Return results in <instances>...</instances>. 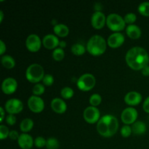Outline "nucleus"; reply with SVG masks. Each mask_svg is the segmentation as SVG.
I'll return each instance as SVG.
<instances>
[{"label": "nucleus", "mask_w": 149, "mask_h": 149, "mask_svg": "<svg viewBox=\"0 0 149 149\" xmlns=\"http://www.w3.org/2000/svg\"><path fill=\"white\" fill-rule=\"evenodd\" d=\"M125 60L128 66L135 71H139L148 65L149 55L144 48L134 47L127 51Z\"/></svg>", "instance_id": "obj_1"}, {"label": "nucleus", "mask_w": 149, "mask_h": 149, "mask_svg": "<svg viewBox=\"0 0 149 149\" xmlns=\"http://www.w3.org/2000/svg\"><path fill=\"white\" fill-rule=\"evenodd\" d=\"M119 128V122L113 115L107 114L100 117L97 123V131L101 136L110 138L116 133Z\"/></svg>", "instance_id": "obj_2"}, {"label": "nucleus", "mask_w": 149, "mask_h": 149, "mask_svg": "<svg viewBox=\"0 0 149 149\" xmlns=\"http://www.w3.org/2000/svg\"><path fill=\"white\" fill-rule=\"evenodd\" d=\"M107 42L103 36L94 35L89 39L87 44V52L94 56L101 55L106 52Z\"/></svg>", "instance_id": "obj_3"}, {"label": "nucleus", "mask_w": 149, "mask_h": 149, "mask_svg": "<svg viewBox=\"0 0 149 149\" xmlns=\"http://www.w3.org/2000/svg\"><path fill=\"white\" fill-rule=\"evenodd\" d=\"M45 77V71L40 64L33 63L26 71V77L31 83H39Z\"/></svg>", "instance_id": "obj_4"}, {"label": "nucleus", "mask_w": 149, "mask_h": 149, "mask_svg": "<svg viewBox=\"0 0 149 149\" xmlns=\"http://www.w3.org/2000/svg\"><path fill=\"white\" fill-rule=\"evenodd\" d=\"M106 24L110 30L113 31L115 33L122 31L126 26L124 17L116 13H111L108 15L106 18Z\"/></svg>", "instance_id": "obj_5"}, {"label": "nucleus", "mask_w": 149, "mask_h": 149, "mask_svg": "<svg viewBox=\"0 0 149 149\" xmlns=\"http://www.w3.org/2000/svg\"><path fill=\"white\" fill-rule=\"evenodd\" d=\"M96 83L95 77L91 74H82L77 81L78 88L81 91H90L95 87Z\"/></svg>", "instance_id": "obj_6"}, {"label": "nucleus", "mask_w": 149, "mask_h": 149, "mask_svg": "<svg viewBox=\"0 0 149 149\" xmlns=\"http://www.w3.org/2000/svg\"><path fill=\"white\" fill-rule=\"evenodd\" d=\"M84 119L87 123L95 124L99 121L100 119V113L99 109L94 106H88L86 108L83 113Z\"/></svg>", "instance_id": "obj_7"}, {"label": "nucleus", "mask_w": 149, "mask_h": 149, "mask_svg": "<svg viewBox=\"0 0 149 149\" xmlns=\"http://www.w3.org/2000/svg\"><path fill=\"white\" fill-rule=\"evenodd\" d=\"M5 110L10 114H16L23 111V103L17 98H12L7 100L5 103Z\"/></svg>", "instance_id": "obj_8"}, {"label": "nucleus", "mask_w": 149, "mask_h": 149, "mask_svg": "<svg viewBox=\"0 0 149 149\" xmlns=\"http://www.w3.org/2000/svg\"><path fill=\"white\" fill-rule=\"evenodd\" d=\"M138 116V113L136 109L132 107H128L122 112L121 119L122 122L126 125H132L136 122Z\"/></svg>", "instance_id": "obj_9"}, {"label": "nucleus", "mask_w": 149, "mask_h": 149, "mask_svg": "<svg viewBox=\"0 0 149 149\" xmlns=\"http://www.w3.org/2000/svg\"><path fill=\"white\" fill-rule=\"evenodd\" d=\"M28 106L33 113H40L45 109V102L39 96L31 95L28 100Z\"/></svg>", "instance_id": "obj_10"}, {"label": "nucleus", "mask_w": 149, "mask_h": 149, "mask_svg": "<svg viewBox=\"0 0 149 149\" xmlns=\"http://www.w3.org/2000/svg\"><path fill=\"white\" fill-rule=\"evenodd\" d=\"M42 42L37 34L31 33L28 36L26 40V48L31 52H36L40 49Z\"/></svg>", "instance_id": "obj_11"}, {"label": "nucleus", "mask_w": 149, "mask_h": 149, "mask_svg": "<svg viewBox=\"0 0 149 149\" xmlns=\"http://www.w3.org/2000/svg\"><path fill=\"white\" fill-rule=\"evenodd\" d=\"M17 88V82L15 79L8 77L3 80L1 84V90L6 95H11L16 91Z\"/></svg>", "instance_id": "obj_12"}, {"label": "nucleus", "mask_w": 149, "mask_h": 149, "mask_svg": "<svg viewBox=\"0 0 149 149\" xmlns=\"http://www.w3.org/2000/svg\"><path fill=\"white\" fill-rule=\"evenodd\" d=\"M106 18L104 13L102 12H95L92 15L91 17V24L94 29H101L104 27L105 24L106 23Z\"/></svg>", "instance_id": "obj_13"}, {"label": "nucleus", "mask_w": 149, "mask_h": 149, "mask_svg": "<svg viewBox=\"0 0 149 149\" xmlns=\"http://www.w3.org/2000/svg\"><path fill=\"white\" fill-rule=\"evenodd\" d=\"M125 40V36L122 33H119V32H116L109 36L107 44L110 47L118 48L123 45Z\"/></svg>", "instance_id": "obj_14"}, {"label": "nucleus", "mask_w": 149, "mask_h": 149, "mask_svg": "<svg viewBox=\"0 0 149 149\" xmlns=\"http://www.w3.org/2000/svg\"><path fill=\"white\" fill-rule=\"evenodd\" d=\"M59 43L60 40L58 39V36L51 33L45 36L42 39V44L44 47L49 49H56L57 47L59 46Z\"/></svg>", "instance_id": "obj_15"}, {"label": "nucleus", "mask_w": 149, "mask_h": 149, "mask_svg": "<svg viewBox=\"0 0 149 149\" xmlns=\"http://www.w3.org/2000/svg\"><path fill=\"white\" fill-rule=\"evenodd\" d=\"M17 143L22 149H31L34 145V141L29 134L22 133L17 140Z\"/></svg>", "instance_id": "obj_16"}, {"label": "nucleus", "mask_w": 149, "mask_h": 149, "mask_svg": "<svg viewBox=\"0 0 149 149\" xmlns=\"http://www.w3.org/2000/svg\"><path fill=\"white\" fill-rule=\"evenodd\" d=\"M142 100V95L141 93L136 91H131L127 93L125 96V101L127 105L131 106H138Z\"/></svg>", "instance_id": "obj_17"}, {"label": "nucleus", "mask_w": 149, "mask_h": 149, "mask_svg": "<svg viewBox=\"0 0 149 149\" xmlns=\"http://www.w3.org/2000/svg\"><path fill=\"white\" fill-rule=\"evenodd\" d=\"M50 106L52 110L57 113H65L67 109V105L65 102L64 101V100L59 97H55L52 99Z\"/></svg>", "instance_id": "obj_18"}, {"label": "nucleus", "mask_w": 149, "mask_h": 149, "mask_svg": "<svg viewBox=\"0 0 149 149\" xmlns=\"http://www.w3.org/2000/svg\"><path fill=\"white\" fill-rule=\"evenodd\" d=\"M126 33L130 38L132 39H139L141 36V29L137 25H128L126 28Z\"/></svg>", "instance_id": "obj_19"}, {"label": "nucleus", "mask_w": 149, "mask_h": 149, "mask_svg": "<svg viewBox=\"0 0 149 149\" xmlns=\"http://www.w3.org/2000/svg\"><path fill=\"white\" fill-rule=\"evenodd\" d=\"M54 33L59 37H65L69 33V29L68 26L63 23H58L53 28Z\"/></svg>", "instance_id": "obj_20"}, {"label": "nucleus", "mask_w": 149, "mask_h": 149, "mask_svg": "<svg viewBox=\"0 0 149 149\" xmlns=\"http://www.w3.org/2000/svg\"><path fill=\"white\" fill-rule=\"evenodd\" d=\"M132 132L135 135H143L146 131V125L142 121H136L134 124H132Z\"/></svg>", "instance_id": "obj_21"}, {"label": "nucleus", "mask_w": 149, "mask_h": 149, "mask_svg": "<svg viewBox=\"0 0 149 149\" xmlns=\"http://www.w3.org/2000/svg\"><path fill=\"white\" fill-rule=\"evenodd\" d=\"M1 63L3 66L7 69H11V68H14L15 65V61L14 58L8 55H3L1 57Z\"/></svg>", "instance_id": "obj_22"}, {"label": "nucleus", "mask_w": 149, "mask_h": 149, "mask_svg": "<svg viewBox=\"0 0 149 149\" xmlns=\"http://www.w3.org/2000/svg\"><path fill=\"white\" fill-rule=\"evenodd\" d=\"M33 127V122L31 119L26 118L23 119L20 125V130L23 132V133H27L28 132L31 131Z\"/></svg>", "instance_id": "obj_23"}, {"label": "nucleus", "mask_w": 149, "mask_h": 149, "mask_svg": "<svg viewBox=\"0 0 149 149\" xmlns=\"http://www.w3.org/2000/svg\"><path fill=\"white\" fill-rule=\"evenodd\" d=\"M71 52L75 55H82L85 53L86 48L84 45L80 43L74 44L71 47Z\"/></svg>", "instance_id": "obj_24"}, {"label": "nucleus", "mask_w": 149, "mask_h": 149, "mask_svg": "<svg viewBox=\"0 0 149 149\" xmlns=\"http://www.w3.org/2000/svg\"><path fill=\"white\" fill-rule=\"evenodd\" d=\"M138 10L142 15L149 17V1L141 3L138 6Z\"/></svg>", "instance_id": "obj_25"}, {"label": "nucleus", "mask_w": 149, "mask_h": 149, "mask_svg": "<svg viewBox=\"0 0 149 149\" xmlns=\"http://www.w3.org/2000/svg\"><path fill=\"white\" fill-rule=\"evenodd\" d=\"M65 57V52H64L63 49L60 47H57L56 49H54L53 52H52V58L55 61H61Z\"/></svg>", "instance_id": "obj_26"}, {"label": "nucleus", "mask_w": 149, "mask_h": 149, "mask_svg": "<svg viewBox=\"0 0 149 149\" xmlns=\"http://www.w3.org/2000/svg\"><path fill=\"white\" fill-rule=\"evenodd\" d=\"M60 147V143L55 138H49L47 140L46 148L47 149H58Z\"/></svg>", "instance_id": "obj_27"}, {"label": "nucleus", "mask_w": 149, "mask_h": 149, "mask_svg": "<svg viewBox=\"0 0 149 149\" xmlns=\"http://www.w3.org/2000/svg\"><path fill=\"white\" fill-rule=\"evenodd\" d=\"M74 92L72 88L69 87H65L61 90V95L63 98L64 99H70L74 96Z\"/></svg>", "instance_id": "obj_28"}, {"label": "nucleus", "mask_w": 149, "mask_h": 149, "mask_svg": "<svg viewBox=\"0 0 149 149\" xmlns=\"http://www.w3.org/2000/svg\"><path fill=\"white\" fill-rule=\"evenodd\" d=\"M102 101V97L99 94H93L90 97V103L92 106H94V107H97V106L101 103Z\"/></svg>", "instance_id": "obj_29"}, {"label": "nucleus", "mask_w": 149, "mask_h": 149, "mask_svg": "<svg viewBox=\"0 0 149 149\" xmlns=\"http://www.w3.org/2000/svg\"><path fill=\"white\" fill-rule=\"evenodd\" d=\"M45 91V87L44 86V84H40V83H37V84H35L33 87V90H32V92H33V95L36 96H39L43 94Z\"/></svg>", "instance_id": "obj_30"}, {"label": "nucleus", "mask_w": 149, "mask_h": 149, "mask_svg": "<svg viewBox=\"0 0 149 149\" xmlns=\"http://www.w3.org/2000/svg\"><path fill=\"white\" fill-rule=\"evenodd\" d=\"M136 15L135 13H129L125 15V16L124 17V20H125V23H127L128 25H132L133 24V23H135L136 21Z\"/></svg>", "instance_id": "obj_31"}, {"label": "nucleus", "mask_w": 149, "mask_h": 149, "mask_svg": "<svg viewBox=\"0 0 149 149\" xmlns=\"http://www.w3.org/2000/svg\"><path fill=\"white\" fill-rule=\"evenodd\" d=\"M10 131L9 130L8 127L4 125H0V139L4 140L9 137Z\"/></svg>", "instance_id": "obj_32"}, {"label": "nucleus", "mask_w": 149, "mask_h": 149, "mask_svg": "<svg viewBox=\"0 0 149 149\" xmlns=\"http://www.w3.org/2000/svg\"><path fill=\"white\" fill-rule=\"evenodd\" d=\"M47 144V140L43 137H37L36 139L34 140V145L36 148H43V147L46 146Z\"/></svg>", "instance_id": "obj_33"}, {"label": "nucleus", "mask_w": 149, "mask_h": 149, "mask_svg": "<svg viewBox=\"0 0 149 149\" xmlns=\"http://www.w3.org/2000/svg\"><path fill=\"white\" fill-rule=\"evenodd\" d=\"M121 135H122V137L124 138H128L132 134V127H130L129 125H125V126H123L121 129Z\"/></svg>", "instance_id": "obj_34"}, {"label": "nucleus", "mask_w": 149, "mask_h": 149, "mask_svg": "<svg viewBox=\"0 0 149 149\" xmlns=\"http://www.w3.org/2000/svg\"><path fill=\"white\" fill-rule=\"evenodd\" d=\"M44 85L45 86H51L54 83V77L51 74H45L42 79Z\"/></svg>", "instance_id": "obj_35"}, {"label": "nucleus", "mask_w": 149, "mask_h": 149, "mask_svg": "<svg viewBox=\"0 0 149 149\" xmlns=\"http://www.w3.org/2000/svg\"><path fill=\"white\" fill-rule=\"evenodd\" d=\"M16 121H17V119H16L15 116L13 114H9L6 117V122L9 125H11V126L16 123Z\"/></svg>", "instance_id": "obj_36"}, {"label": "nucleus", "mask_w": 149, "mask_h": 149, "mask_svg": "<svg viewBox=\"0 0 149 149\" xmlns=\"http://www.w3.org/2000/svg\"><path fill=\"white\" fill-rule=\"evenodd\" d=\"M20 135H19L18 132L15 130H12L10 132L9 134V138L11 140H18Z\"/></svg>", "instance_id": "obj_37"}, {"label": "nucleus", "mask_w": 149, "mask_h": 149, "mask_svg": "<svg viewBox=\"0 0 149 149\" xmlns=\"http://www.w3.org/2000/svg\"><path fill=\"white\" fill-rule=\"evenodd\" d=\"M143 109L144 111L149 113V96L144 101L143 105Z\"/></svg>", "instance_id": "obj_38"}, {"label": "nucleus", "mask_w": 149, "mask_h": 149, "mask_svg": "<svg viewBox=\"0 0 149 149\" xmlns=\"http://www.w3.org/2000/svg\"><path fill=\"white\" fill-rule=\"evenodd\" d=\"M6 51V45L2 40H0V55H2Z\"/></svg>", "instance_id": "obj_39"}, {"label": "nucleus", "mask_w": 149, "mask_h": 149, "mask_svg": "<svg viewBox=\"0 0 149 149\" xmlns=\"http://www.w3.org/2000/svg\"><path fill=\"white\" fill-rule=\"evenodd\" d=\"M141 72H142V74L145 77H148L149 76V65H146L145 68H143L141 70Z\"/></svg>", "instance_id": "obj_40"}, {"label": "nucleus", "mask_w": 149, "mask_h": 149, "mask_svg": "<svg viewBox=\"0 0 149 149\" xmlns=\"http://www.w3.org/2000/svg\"><path fill=\"white\" fill-rule=\"evenodd\" d=\"M0 113H1V117H0V122H2L4 119V110L3 107L0 108Z\"/></svg>", "instance_id": "obj_41"}, {"label": "nucleus", "mask_w": 149, "mask_h": 149, "mask_svg": "<svg viewBox=\"0 0 149 149\" xmlns=\"http://www.w3.org/2000/svg\"><path fill=\"white\" fill-rule=\"evenodd\" d=\"M66 45H67V44L65 41H60V43H59V47L60 48H62V49H63V48H65V47H66Z\"/></svg>", "instance_id": "obj_42"}, {"label": "nucleus", "mask_w": 149, "mask_h": 149, "mask_svg": "<svg viewBox=\"0 0 149 149\" xmlns=\"http://www.w3.org/2000/svg\"><path fill=\"white\" fill-rule=\"evenodd\" d=\"M4 18V13L2 10H0V23H1Z\"/></svg>", "instance_id": "obj_43"}, {"label": "nucleus", "mask_w": 149, "mask_h": 149, "mask_svg": "<svg viewBox=\"0 0 149 149\" xmlns=\"http://www.w3.org/2000/svg\"><path fill=\"white\" fill-rule=\"evenodd\" d=\"M148 119H149V117H148Z\"/></svg>", "instance_id": "obj_44"}]
</instances>
